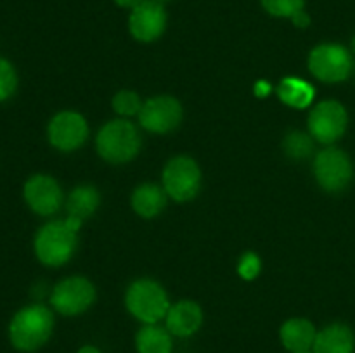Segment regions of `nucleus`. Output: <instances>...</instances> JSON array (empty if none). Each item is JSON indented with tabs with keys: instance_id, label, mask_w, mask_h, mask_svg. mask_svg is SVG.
<instances>
[{
	"instance_id": "obj_1",
	"label": "nucleus",
	"mask_w": 355,
	"mask_h": 353,
	"mask_svg": "<svg viewBox=\"0 0 355 353\" xmlns=\"http://www.w3.org/2000/svg\"><path fill=\"white\" fill-rule=\"evenodd\" d=\"M54 315L44 305H30L17 311L9 324V339L19 352H35L49 341Z\"/></svg>"
},
{
	"instance_id": "obj_2",
	"label": "nucleus",
	"mask_w": 355,
	"mask_h": 353,
	"mask_svg": "<svg viewBox=\"0 0 355 353\" xmlns=\"http://www.w3.org/2000/svg\"><path fill=\"white\" fill-rule=\"evenodd\" d=\"M96 147L101 158L113 165H120L137 156L141 149V137L132 121L113 120L99 130Z\"/></svg>"
},
{
	"instance_id": "obj_3",
	"label": "nucleus",
	"mask_w": 355,
	"mask_h": 353,
	"mask_svg": "<svg viewBox=\"0 0 355 353\" xmlns=\"http://www.w3.org/2000/svg\"><path fill=\"white\" fill-rule=\"evenodd\" d=\"M127 310L144 324H156L168 314V296L156 280L139 279L130 284L125 294Z\"/></svg>"
},
{
	"instance_id": "obj_4",
	"label": "nucleus",
	"mask_w": 355,
	"mask_h": 353,
	"mask_svg": "<svg viewBox=\"0 0 355 353\" xmlns=\"http://www.w3.org/2000/svg\"><path fill=\"white\" fill-rule=\"evenodd\" d=\"M35 255L44 265L61 266L76 249V232L68 228L64 220L45 224L35 235Z\"/></svg>"
},
{
	"instance_id": "obj_5",
	"label": "nucleus",
	"mask_w": 355,
	"mask_h": 353,
	"mask_svg": "<svg viewBox=\"0 0 355 353\" xmlns=\"http://www.w3.org/2000/svg\"><path fill=\"white\" fill-rule=\"evenodd\" d=\"M309 69L324 83L345 82L354 69V57L340 44H321L309 55Z\"/></svg>"
},
{
	"instance_id": "obj_6",
	"label": "nucleus",
	"mask_w": 355,
	"mask_h": 353,
	"mask_svg": "<svg viewBox=\"0 0 355 353\" xmlns=\"http://www.w3.org/2000/svg\"><path fill=\"white\" fill-rule=\"evenodd\" d=\"M314 176L328 192H340L352 182L354 165L350 156L338 147H326L314 159Z\"/></svg>"
},
{
	"instance_id": "obj_7",
	"label": "nucleus",
	"mask_w": 355,
	"mask_h": 353,
	"mask_svg": "<svg viewBox=\"0 0 355 353\" xmlns=\"http://www.w3.org/2000/svg\"><path fill=\"white\" fill-rule=\"evenodd\" d=\"M201 187V170L194 159L177 156L166 163L163 170V189L173 201H191Z\"/></svg>"
},
{
	"instance_id": "obj_8",
	"label": "nucleus",
	"mask_w": 355,
	"mask_h": 353,
	"mask_svg": "<svg viewBox=\"0 0 355 353\" xmlns=\"http://www.w3.org/2000/svg\"><path fill=\"white\" fill-rule=\"evenodd\" d=\"M349 125L345 106L338 100H322L309 114V132L321 144H333L343 137Z\"/></svg>"
},
{
	"instance_id": "obj_9",
	"label": "nucleus",
	"mask_w": 355,
	"mask_h": 353,
	"mask_svg": "<svg viewBox=\"0 0 355 353\" xmlns=\"http://www.w3.org/2000/svg\"><path fill=\"white\" fill-rule=\"evenodd\" d=\"M96 300V287L85 277H68L54 287L51 303L61 315L75 317L83 314Z\"/></svg>"
},
{
	"instance_id": "obj_10",
	"label": "nucleus",
	"mask_w": 355,
	"mask_h": 353,
	"mask_svg": "<svg viewBox=\"0 0 355 353\" xmlns=\"http://www.w3.org/2000/svg\"><path fill=\"white\" fill-rule=\"evenodd\" d=\"M182 121V106L172 96H158L146 100L139 113V123L151 134H168Z\"/></svg>"
},
{
	"instance_id": "obj_11",
	"label": "nucleus",
	"mask_w": 355,
	"mask_h": 353,
	"mask_svg": "<svg viewBox=\"0 0 355 353\" xmlns=\"http://www.w3.org/2000/svg\"><path fill=\"white\" fill-rule=\"evenodd\" d=\"M49 142L62 152L76 151L89 137L85 118L75 111H62L51 120L47 128Z\"/></svg>"
},
{
	"instance_id": "obj_12",
	"label": "nucleus",
	"mask_w": 355,
	"mask_h": 353,
	"mask_svg": "<svg viewBox=\"0 0 355 353\" xmlns=\"http://www.w3.org/2000/svg\"><path fill=\"white\" fill-rule=\"evenodd\" d=\"M166 26V12L156 0H144L134 7L128 19V28L135 40L155 42L162 37Z\"/></svg>"
},
{
	"instance_id": "obj_13",
	"label": "nucleus",
	"mask_w": 355,
	"mask_h": 353,
	"mask_svg": "<svg viewBox=\"0 0 355 353\" xmlns=\"http://www.w3.org/2000/svg\"><path fill=\"white\" fill-rule=\"evenodd\" d=\"M24 201L42 217L54 215L62 204V190L49 175H33L24 183Z\"/></svg>"
},
{
	"instance_id": "obj_14",
	"label": "nucleus",
	"mask_w": 355,
	"mask_h": 353,
	"mask_svg": "<svg viewBox=\"0 0 355 353\" xmlns=\"http://www.w3.org/2000/svg\"><path fill=\"white\" fill-rule=\"evenodd\" d=\"M165 324L172 336L189 338V336L196 334L198 329L203 324V311H201L200 305L194 301L182 300L168 308Z\"/></svg>"
},
{
	"instance_id": "obj_15",
	"label": "nucleus",
	"mask_w": 355,
	"mask_h": 353,
	"mask_svg": "<svg viewBox=\"0 0 355 353\" xmlns=\"http://www.w3.org/2000/svg\"><path fill=\"white\" fill-rule=\"evenodd\" d=\"M355 336L345 324H331L315 336L312 353H354Z\"/></svg>"
},
{
	"instance_id": "obj_16",
	"label": "nucleus",
	"mask_w": 355,
	"mask_h": 353,
	"mask_svg": "<svg viewBox=\"0 0 355 353\" xmlns=\"http://www.w3.org/2000/svg\"><path fill=\"white\" fill-rule=\"evenodd\" d=\"M279 336L281 343L288 352L302 353L311 352L318 331H315L314 324L307 318H290L281 325Z\"/></svg>"
},
{
	"instance_id": "obj_17",
	"label": "nucleus",
	"mask_w": 355,
	"mask_h": 353,
	"mask_svg": "<svg viewBox=\"0 0 355 353\" xmlns=\"http://www.w3.org/2000/svg\"><path fill=\"white\" fill-rule=\"evenodd\" d=\"M166 206V192L155 183H144L132 194V208L142 218L158 217Z\"/></svg>"
},
{
	"instance_id": "obj_18",
	"label": "nucleus",
	"mask_w": 355,
	"mask_h": 353,
	"mask_svg": "<svg viewBox=\"0 0 355 353\" xmlns=\"http://www.w3.org/2000/svg\"><path fill=\"white\" fill-rule=\"evenodd\" d=\"M135 348L139 353H172V334L166 327L146 324L135 336Z\"/></svg>"
},
{
	"instance_id": "obj_19",
	"label": "nucleus",
	"mask_w": 355,
	"mask_h": 353,
	"mask_svg": "<svg viewBox=\"0 0 355 353\" xmlns=\"http://www.w3.org/2000/svg\"><path fill=\"white\" fill-rule=\"evenodd\" d=\"M101 197L96 187L92 185H80L69 192L68 201H66V210H68V217L80 218V220H87L96 213L99 208Z\"/></svg>"
},
{
	"instance_id": "obj_20",
	"label": "nucleus",
	"mask_w": 355,
	"mask_h": 353,
	"mask_svg": "<svg viewBox=\"0 0 355 353\" xmlns=\"http://www.w3.org/2000/svg\"><path fill=\"white\" fill-rule=\"evenodd\" d=\"M314 87L311 83L304 82L300 78H284L277 87V96L286 106L295 107V109H304L314 100Z\"/></svg>"
},
{
	"instance_id": "obj_21",
	"label": "nucleus",
	"mask_w": 355,
	"mask_h": 353,
	"mask_svg": "<svg viewBox=\"0 0 355 353\" xmlns=\"http://www.w3.org/2000/svg\"><path fill=\"white\" fill-rule=\"evenodd\" d=\"M283 149L288 158L291 159H305L314 149V141L311 135L304 132H291L284 137Z\"/></svg>"
},
{
	"instance_id": "obj_22",
	"label": "nucleus",
	"mask_w": 355,
	"mask_h": 353,
	"mask_svg": "<svg viewBox=\"0 0 355 353\" xmlns=\"http://www.w3.org/2000/svg\"><path fill=\"white\" fill-rule=\"evenodd\" d=\"M113 107L121 116H134V114L141 113L142 104L135 92H132V90H120L113 97Z\"/></svg>"
},
{
	"instance_id": "obj_23",
	"label": "nucleus",
	"mask_w": 355,
	"mask_h": 353,
	"mask_svg": "<svg viewBox=\"0 0 355 353\" xmlns=\"http://www.w3.org/2000/svg\"><path fill=\"white\" fill-rule=\"evenodd\" d=\"M17 89V75L7 59L0 57V102L14 96Z\"/></svg>"
},
{
	"instance_id": "obj_24",
	"label": "nucleus",
	"mask_w": 355,
	"mask_h": 353,
	"mask_svg": "<svg viewBox=\"0 0 355 353\" xmlns=\"http://www.w3.org/2000/svg\"><path fill=\"white\" fill-rule=\"evenodd\" d=\"M305 0H262V7L276 17H290L304 9Z\"/></svg>"
},
{
	"instance_id": "obj_25",
	"label": "nucleus",
	"mask_w": 355,
	"mask_h": 353,
	"mask_svg": "<svg viewBox=\"0 0 355 353\" xmlns=\"http://www.w3.org/2000/svg\"><path fill=\"white\" fill-rule=\"evenodd\" d=\"M260 269H262V263H260L259 256L255 253H246L239 260L238 273L245 280H253L260 273Z\"/></svg>"
},
{
	"instance_id": "obj_26",
	"label": "nucleus",
	"mask_w": 355,
	"mask_h": 353,
	"mask_svg": "<svg viewBox=\"0 0 355 353\" xmlns=\"http://www.w3.org/2000/svg\"><path fill=\"white\" fill-rule=\"evenodd\" d=\"M291 21H293V24L297 28H307L309 24H311V16H309V14L302 9V10H298L297 14H293V16H291Z\"/></svg>"
},
{
	"instance_id": "obj_27",
	"label": "nucleus",
	"mask_w": 355,
	"mask_h": 353,
	"mask_svg": "<svg viewBox=\"0 0 355 353\" xmlns=\"http://www.w3.org/2000/svg\"><path fill=\"white\" fill-rule=\"evenodd\" d=\"M64 224L68 225V228H71L73 232H78L80 227H82V220H80V218H75V217H68L64 220Z\"/></svg>"
},
{
	"instance_id": "obj_28",
	"label": "nucleus",
	"mask_w": 355,
	"mask_h": 353,
	"mask_svg": "<svg viewBox=\"0 0 355 353\" xmlns=\"http://www.w3.org/2000/svg\"><path fill=\"white\" fill-rule=\"evenodd\" d=\"M116 2V6L120 7H127V9H134V7H137L139 3L144 2V0H114Z\"/></svg>"
},
{
	"instance_id": "obj_29",
	"label": "nucleus",
	"mask_w": 355,
	"mask_h": 353,
	"mask_svg": "<svg viewBox=\"0 0 355 353\" xmlns=\"http://www.w3.org/2000/svg\"><path fill=\"white\" fill-rule=\"evenodd\" d=\"M76 353H103V352H101L99 348H96V346L85 345V346H82V348H80Z\"/></svg>"
},
{
	"instance_id": "obj_30",
	"label": "nucleus",
	"mask_w": 355,
	"mask_h": 353,
	"mask_svg": "<svg viewBox=\"0 0 355 353\" xmlns=\"http://www.w3.org/2000/svg\"><path fill=\"white\" fill-rule=\"evenodd\" d=\"M352 51L355 52V37L352 38Z\"/></svg>"
},
{
	"instance_id": "obj_31",
	"label": "nucleus",
	"mask_w": 355,
	"mask_h": 353,
	"mask_svg": "<svg viewBox=\"0 0 355 353\" xmlns=\"http://www.w3.org/2000/svg\"><path fill=\"white\" fill-rule=\"evenodd\" d=\"M156 2H163V0H156Z\"/></svg>"
},
{
	"instance_id": "obj_32",
	"label": "nucleus",
	"mask_w": 355,
	"mask_h": 353,
	"mask_svg": "<svg viewBox=\"0 0 355 353\" xmlns=\"http://www.w3.org/2000/svg\"><path fill=\"white\" fill-rule=\"evenodd\" d=\"M302 353H312V352H302Z\"/></svg>"
}]
</instances>
